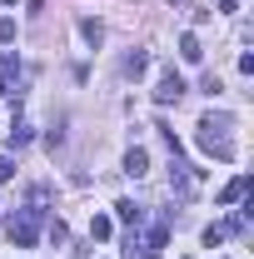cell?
Wrapping results in <instances>:
<instances>
[{
	"mask_svg": "<svg viewBox=\"0 0 254 259\" xmlns=\"http://www.w3.org/2000/svg\"><path fill=\"white\" fill-rule=\"evenodd\" d=\"M110 234H115V220L110 214H95L90 220V239H110Z\"/></svg>",
	"mask_w": 254,
	"mask_h": 259,
	"instance_id": "obj_10",
	"label": "cell"
},
{
	"mask_svg": "<svg viewBox=\"0 0 254 259\" xmlns=\"http://www.w3.org/2000/svg\"><path fill=\"white\" fill-rule=\"evenodd\" d=\"M10 145H15V150L30 145V125H15V130H10Z\"/></svg>",
	"mask_w": 254,
	"mask_h": 259,
	"instance_id": "obj_13",
	"label": "cell"
},
{
	"mask_svg": "<svg viewBox=\"0 0 254 259\" xmlns=\"http://www.w3.org/2000/svg\"><path fill=\"white\" fill-rule=\"evenodd\" d=\"M120 70H125V75H145V70H150V55H145V50H135V55H125Z\"/></svg>",
	"mask_w": 254,
	"mask_h": 259,
	"instance_id": "obj_9",
	"label": "cell"
},
{
	"mask_svg": "<svg viewBox=\"0 0 254 259\" xmlns=\"http://www.w3.org/2000/svg\"><path fill=\"white\" fill-rule=\"evenodd\" d=\"M180 60H185V65H199V60H204V50H199V35H180Z\"/></svg>",
	"mask_w": 254,
	"mask_h": 259,
	"instance_id": "obj_8",
	"label": "cell"
},
{
	"mask_svg": "<svg viewBox=\"0 0 254 259\" xmlns=\"http://www.w3.org/2000/svg\"><path fill=\"white\" fill-rule=\"evenodd\" d=\"M125 175H130V180H145V175H150V155H145L140 145L125 155Z\"/></svg>",
	"mask_w": 254,
	"mask_h": 259,
	"instance_id": "obj_5",
	"label": "cell"
},
{
	"mask_svg": "<svg viewBox=\"0 0 254 259\" xmlns=\"http://www.w3.org/2000/svg\"><path fill=\"white\" fill-rule=\"evenodd\" d=\"M0 5H15V0H0Z\"/></svg>",
	"mask_w": 254,
	"mask_h": 259,
	"instance_id": "obj_18",
	"label": "cell"
},
{
	"mask_svg": "<svg viewBox=\"0 0 254 259\" xmlns=\"http://www.w3.org/2000/svg\"><path fill=\"white\" fill-rule=\"evenodd\" d=\"M170 5H190V0H170Z\"/></svg>",
	"mask_w": 254,
	"mask_h": 259,
	"instance_id": "obj_17",
	"label": "cell"
},
{
	"mask_svg": "<svg viewBox=\"0 0 254 259\" xmlns=\"http://www.w3.org/2000/svg\"><path fill=\"white\" fill-rule=\"evenodd\" d=\"M10 40H15V20H10V15H0V45H10Z\"/></svg>",
	"mask_w": 254,
	"mask_h": 259,
	"instance_id": "obj_14",
	"label": "cell"
},
{
	"mask_svg": "<svg viewBox=\"0 0 254 259\" xmlns=\"http://www.w3.org/2000/svg\"><path fill=\"white\" fill-rule=\"evenodd\" d=\"M115 214H120V220H125V225H145V204H135V199H120V204H115Z\"/></svg>",
	"mask_w": 254,
	"mask_h": 259,
	"instance_id": "obj_7",
	"label": "cell"
},
{
	"mask_svg": "<svg viewBox=\"0 0 254 259\" xmlns=\"http://www.w3.org/2000/svg\"><path fill=\"white\" fill-rule=\"evenodd\" d=\"M229 130H234L229 115H204V120L194 125V140H199L204 155H215V160L229 164V160H234V135H229Z\"/></svg>",
	"mask_w": 254,
	"mask_h": 259,
	"instance_id": "obj_1",
	"label": "cell"
},
{
	"mask_svg": "<svg viewBox=\"0 0 254 259\" xmlns=\"http://www.w3.org/2000/svg\"><path fill=\"white\" fill-rule=\"evenodd\" d=\"M0 95H10V80H5V75H0Z\"/></svg>",
	"mask_w": 254,
	"mask_h": 259,
	"instance_id": "obj_16",
	"label": "cell"
},
{
	"mask_svg": "<svg viewBox=\"0 0 254 259\" xmlns=\"http://www.w3.org/2000/svg\"><path fill=\"white\" fill-rule=\"evenodd\" d=\"M224 234H229V229H224V225H209V229H204V244L215 249V244H224Z\"/></svg>",
	"mask_w": 254,
	"mask_h": 259,
	"instance_id": "obj_12",
	"label": "cell"
},
{
	"mask_svg": "<svg viewBox=\"0 0 254 259\" xmlns=\"http://www.w3.org/2000/svg\"><path fill=\"white\" fill-rule=\"evenodd\" d=\"M80 35H85L90 45H100V40H105V25H100V20H90V15H85V20H80Z\"/></svg>",
	"mask_w": 254,
	"mask_h": 259,
	"instance_id": "obj_11",
	"label": "cell"
},
{
	"mask_svg": "<svg viewBox=\"0 0 254 259\" xmlns=\"http://www.w3.org/2000/svg\"><path fill=\"white\" fill-rule=\"evenodd\" d=\"M244 194H249V175H234V180L220 190V204H239Z\"/></svg>",
	"mask_w": 254,
	"mask_h": 259,
	"instance_id": "obj_6",
	"label": "cell"
},
{
	"mask_svg": "<svg viewBox=\"0 0 254 259\" xmlns=\"http://www.w3.org/2000/svg\"><path fill=\"white\" fill-rule=\"evenodd\" d=\"M180 100H185V75L180 70H164L159 85H155V105H180Z\"/></svg>",
	"mask_w": 254,
	"mask_h": 259,
	"instance_id": "obj_4",
	"label": "cell"
},
{
	"mask_svg": "<svg viewBox=\"0 0 254 259\" xmlns=\"http://www.w3.org/2000/svg\"><path fill=\"white\" fill-rule=\"evenodd\" d=\"M40 204H45V190H35V204L20 214V220H10V239H15L20 249H30L35 239H40V220H45V209H40Z\"/></svg>",
	"mask_w": 254,
	"mask_h": 259,
	"instance_id": "obj_2",
	"label": "cell"
},
{
	"mask_svg": "<svg viewBox=\"0 0 254 259\" xmlns=\"http://www.w3.org/2000/svg\"><path fill=\"white\" fill-rule=\"evenodd\" d=\"M170 194H175V199H194V194H199V169L185 164L180 155L170 160Z\"/></svg>",
	"mask_w": 254,
	"mask_h": 259,
	"instance_id": "obj_3",
	"label": "cell"
},
{
	"mask_svg": "<svg viewBox=\"0 0 254 259\" xmlns=\"http://www.w3.org/2000/svg\"><path fill=\"white\" fill-rule=\"evenodd\" d=\"M5 180H15V160H5V155H0V185H5Z\"/></svg>",
	"mask_w": 254,
	"mask_h": 259,
	"instance_id": "obj_15",
	"label": "cell"
}]
</instances>
